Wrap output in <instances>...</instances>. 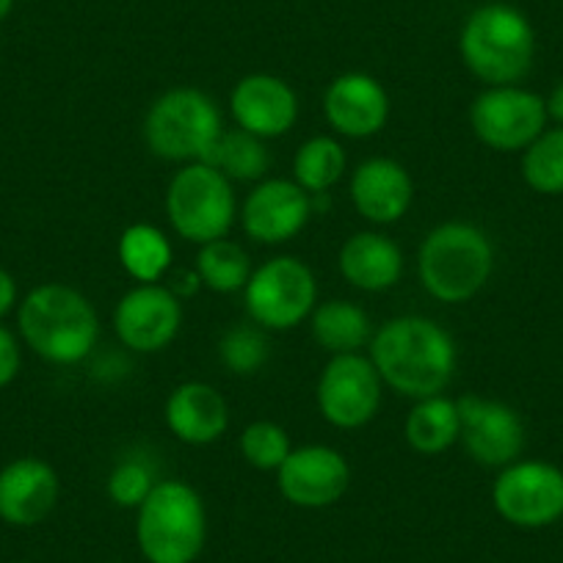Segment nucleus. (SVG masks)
<instances>
[{"label": "nucleus", "mask_w": 563, "mask_h": 563, "mask_svg": "<svg viewBox=\"0 0 563 563\" xmlns=\"http://www.w3.org/2000/svg\"><path fill=\"white\" fill-rule=\"evenodd\" d=\"M371 362L387 387L404 398L420 400L451 387L459 351L451 332L437 321L400 316L373 332Z\"/></svg>", "instance_id": "obj_1"}, {"label": "nucleus", "mask_w": 563, "mask_h": 563, "mask_svg": "<svg viewBox=\"0 0 563 563\" xmlns=\"http://www.w3.org/2000/svg\"><path fill=\"white\" fill-rule=\"evenodd\" d=\"M18 327L25 345L53 365H78L100 340L95 305L62 282H45L20 301Z\"/></svg>", "instance_id": "obj_2"}, {"label": "nucleus", "mask_w": 563, "mask_h": 563, "mask_svg": "<svg viewBox=\"0 0 563 563\" xmlns=\"http://www.w3.org/2000/svg\"><path fill=\"white\" fill-rule=\"evenodd\" d=\"M495 268V246L481 227L445 221L434 227L417 254V274L431 299L464 305L475 299Z\"/></svg>", "instance_id": "obj_3"}, {"label": "nucleus", "mask_w": 563, "mask_h": 563, "mask_svg": "<svg viewBox=\"0 0 563 563\" xmlns=\"http://www.w3.org/2000/svg\"><path fill=\"white\" fill-rule=\"evenodd\" d=\"M459 51L470 73L486 86H517L533 67V25L508 3H486L464 20Z\"/></svg>", "instance_id": "obj_4"}, {"label": "nucleus", "mask_w": 563, "mask_h": 563, "mask_svg": "<svg viewBox=\"0 0 563 563\" xmlns=\"http://www.w3.org/2000/svg\"><path fill=\"white\" fill-rule=\"evenodd\" d=\"M208 539L202 495L186 481H158L135 508V541L150 563H194Z\"/></svg>", "instance_id": "obj_5"}, {"label": "nucleus", "mask_w": 563, "mask_h": 563, "mask_svg": "<svg viewBox=\"0 0 563 563\" xmlns=\"http://www.w3.org/2000/svg\"><path fill=\"white\" fill-rule=\"evenodd\" d=\"M221 113L205 91L177 86L164 91L144 117L150 153L172 164H202L221 135Z\"/></svg>", "instance_id": "obj_6"}, {"label": "nucleus", "mask_w": 563, "mask_h": 563, "mask_svg": "<svg viewBox=\"0 0 563 563\" xmlns=\"http://www.w3.org/2000/svg\"><path fill=\"white\" fill-rule=\"evenodd\" d=\"M166 219L183 241L197 246L227 238L238 219L232 180L208 164H186L166 188Z\"/></svg>", "instance_id": "obj_7"}, {"label": "nucleus", "mask_w": 563, "mask_h": 563, "mask_svg": "<svg viewBox=\"0 0 563 563\" xmlns=\"http://www.w3.org/2000/svg\"><path fill=\"white\" fill-rule=\"evenodd\" d=\"M243 301L252 323L265 332H290L301 327L318 307V282L310 265L282 254L252 271Z\"/></svg>", "instance_id": "obj_8"}, {"label": "nucleus", "mask_w": 563, "mask_h": 563, "mask_svg": "<svg viewBox=\"0 0 563 563\" xmlns=\"http://www.w3.org/2000/svg\"><path fill=\"white\" fill-rule=\"evenodd\" d=\"M470 128L495 153H519L544 133L547 100L522 86H489L470 106Z\"/></svg>", "instance_id": "obj_9"}, {"label": "nucleus", "mask_w": 563, "mask_h": 563, "mask_svg": "<svg viewBox=\"0 0 563 563\" xmlns=\"http://www.w3.org/2000/svg\"><path fill=\"white\" fill-rule=\"evenodd\" d=\"M384 382L371 356L338 354L323 365L318 376V411L329 426L340 431L365 429L378 415Z\"/></svg>", "instance_id": "obj_10"}, {"label": "nucleus", "mask_w": 563, "mask_h": 563, "mask_svg": "<svg viewBox=\"0 0 563 563\" xmlns=\"http://www.w3.org/2000/svg\"><path fill=\"white\" fill-rule=\"evenodd\" d=\"M495 511L517 528H544L563 517V473L547 462H514L492 486Z\"/></svg>", "instance_id": "obj_11"}, {"label": "nucleus", "mask_w": 563, "mask_h": 563, "mask_svg": "<svg viewBox=\"0 0 563 563\" xmlns=\"http://www.w3.org/2000/svg\"><path fill=\"white\" fill-rule=\"evenodd\" d=\"M183 327V301L166 285H135L113 310V332L135 354L169 349Z\"/></svg>", "instance_id": "obj_12"}, {"label": "nucleus", "mask_w": 563, "mask_h": 563, "mask_svg": "<svg viewBox=\"0 0 563 563\" xmlns=\"http://www.w3.org/2000/svg\"><path fill=\"white\" fill-rule=\"evenodd\" d=\"M459 420H462V437L459 442L470 459L484 467H508L519 462L525 451V422L503 400L481 398V395H462L456 400Z\"/></svg>", "instance_id": "obj_13"}, {"label": "nucleus", "mask_w": 563, "mask_h": 563, "mask_svg": "<svg viewBox=\"0 0 563 563\" xmlns=\"http://www.w3.org/2000/svg\"><path fill=\"white\" fill-rule=\"evenodd\" d=\"M312 213H316L312 194H307L299 183L268 177L260 180L243 199L241 227L252 241L263 246H279L294 241L310 224Z\"/></svg>", "instance_id": "obj_14"}, {"label": "nucleus", "mask_w": 563, "mask_h": 563, "mask_svg": "<svg viewBox=\"0 0 563 563\" xmlns=\"http://www.w3.org/2000/svg\"><path fill=\"white\" fill-rule=\"evenodd\" d=\"M282 497L296 508H329L349 492V459L329 445L294 448L276 470Z\"/></svg>", "instance_id": "obj_15"}, {"label": "nucleus", "mask_w": 563, "mask_h": 563, "mask_svg": "<svg viewBox=\"0 0 563 563\" xmlns=\"http://www.w3.org/2000/svg\"><path fill=\"white\" fill-rule=\"evenodd\" d=\"M230 113L235 124L257 139H279L299 119V97L288 80L254 73L238 80L230 91Z\"/></svg>", "instance_id": "obj_16"}, {"label": "nucleus", "mask_w": 563, "mask_h": 563, "mask_svg": "<svg viewBox=\"0 0 563 563\" xmlns=\"http://www.w3.org/2000/svg\"><path fill=\"white\" fill-rule=\"evenodd\" d=\"M323 117L345 139H371L389 119V95L373 75L343 73L323 91Z\"/></svg>", "instance_id": "obj_17"}, {"label": "nucleus", "mask_w": 563, "mask_h": 563, "mask_svg": "<svg viewBox=\"0 0 563 563\" xmlns=\"http://www.w3.org/2000/svg\"><path fill=\"white\" fill-rule=\"evenodd\" d=\"M62 497L56 470L36 456H23L0 470V519L12 528H34Z\"/></svg>", "instance_id": "obj_18"}, {"label": "nucleus", "mask_w": 563, "mask_h": 563, "mask_svg": "<svg viewBox=\"0 0 563 563\" xmlns=\"http://www.w3.org/2000/svg\"><path fill=\"white\" fill-rule=\"evenodd\" d=\"M351 202L371 224H395L415 202V180L406 166L393 158L362 161L351 175Z\"/></svg>", "instance_id": "obj_19"}, {"label": "nucleus", "mask_w": 563, "mask_h": 563, "mask_svg": "<svg viewBox=\"0 0 563 563\" xmlns=\"http://www.w3.org/2000/svg\"><path fill=\"white\" fill-rule=\"evenodd\" d=\"M166 429L183 445L205 448L219 442L230 429V406L208 382H186L172 389L164 406Z\"/></svg>", "instance_id": "obj_20"}, {"label": "nucleus", "mask_w": 563, "mask_h": 563, "mask_svg": "<svg viewBox=\"0 0 563 563\" xmlns=\"http://www.w3.org/2000/svg\"><path fill=\"white\" fill-rule=\"evenodd\" d=\"M338 268L351 288L384 294L395 288L404 274V252L382 232H356L340 246Z\"/></svg>", "instance_id": "obj_21"}, {"label": "nucleus", "mask_w": 563, "mask_h": 563, "mask_svg": "<svg viewBox=\"0 0 563 563\" xmlns=\"http://www.w3.org/2000/svg\"><path fill=\"white\" fill-rule=\"evenodd\" d=\"M462 437V420H459V406L445 395H431V398L415 400L404 422L406 445L422 456H440L451 451Z\"/></svg>", "instance_id": "obj_22"}, {"label": "nucleus", "mask_w": 563, "mask_h": 563, "mask_svg": "<svg viewBox=\"0 0 563 563\" xmlns=\"http://www.w3.org/2000/svg\"><path fill=\"white\" fill-rule=\"evenodd\" d=\"M310 329L312 340L332 356L360 354L373 340L371 316L360 305L345 299L318 305L310 316Z\"/></svg>", "instance_id": "obj_23"}, {"label": "nucleus", "mask_w": 563, "mask_h": 563, "mask_svg": "<svg viewBox=\"0 0 563 563\" xmlns=\"http://www.w3.org/2000/svg\"><path fill=\"white\" fill-rule=\"evenodd\" d=\"M119 263L139 285H153L169 276L175 249L164 230L153 224H130L119 238Z\"/></svg>", "instance_id": "obj_24"}, {"label": "nucleus", "mask_w": 563, "mask_h": 563, "mask_svg": "<svg viewBox=\"0 0 563 563\" xmlns=\"http://www.w3.org/2000/svg\"><path fill=\"white\" fill-rule=\"evenodd\" d=\"M202 164L219 169L232 183H260L268 172L271 161L263 139L241 128H224Z\"/></svg>", "instance_id": "obj_25"}, {"label": "nucleus", "mask_w": 563, "mask_h": 563, "mask_svg": "<svg viewBox=\"0 0 563 563\" xmlns=\"http://www.w3.org/2000/svg\"><path fill=\"white\" fill-rule=\"evenodd\" d=\"M345 169H349V155L332 135H312L294 155V180L312 197L338 186Z\"/></svg>", "instance_id": "obj_26"}, {"label": "nucleus", "mask_w": 563, "mask_h": 563, "mask_svg": "<svg viewBox=\"0 0 563 563\" xmlns=\"http://www.w3.org/2000/svg\"><path fill=\"white\" fill-rule=\"evenodd\" d=\"M194 271H197L202 288L227 296L246 288V282L254 268L241 243L230 241V238H219V241H210L205 246H199Z\"/></svg>", "instance_id": "obj_27"}, {"label": "nucleus", "mask_w": 563, "mask_h": 563, "mask_svg": "<svg viewBox=\"0 0 563 563\" xmlns=\"http://www.w3.org/2000/svg\"><path fill=\"white\" fill-rule=\"evenodd\" d=\"M522 177L533 191L563 194V128L544 130L539 139L525 150Z\"/></svg>", "instance_id": "obj_28"}, {"label": "nucleus", "mask_w": 563, "mask_h": 563, "mask_svg": "<svg viewBox=\"0 0 563 563\" xmlns=\"http://www.w3.org/2000/svg\"><path fill=\"white\" fill-rule=\"evenodd\" d=\"M221 365L235 376H254L268 362V338L257 323H238L221 334Z\"/></svg>", "instance_id": "obj_29"}, {"label": "nucleus", "mask_w": 563, "mask_h": 563, "mask_svg": "<svg viewBox=\"0 0 563 563\" xmlns=\"http://www.w3.org/2000/svg\"><path fill=\"white\" fill-rule=\"evenodd\" d=\"M294 445H290L288 431L282 429L274 420H254L241 431V456L246 459L249 467L263 470H279L282 462L290 456Z\"/></svg>", "instance_id": "obj_30"}, {"label": "nucleus", "mask_w": 563, "mask_h": 563, "mask_svg": "<svg viewBox=\"0 0 563 563\" xmlns=\"http://www.w3.org/2000/svg\"><path fill=\"white\" fill-rule=\"evenodd\" d=\"M158 484L153 470L139 459H124L117 467L111 470L106 481V492L119 508H139L141 503L147 500L153 486Z\"/></svg>", "instance_id": "obj_31"}, {"label": "nucleus", "mask_w": 563, "mask_h": 563, "mask_svg": "<svg viewBox=\"0 0 563 563\" xmlns=\"http://www.w3.org/2000/svg\"><path fill=\"white\" fill-rule=\"evenodd\" d=\"M20 365H23V351H20L18 338L0 323V389L18 378Z\"/></svg>", "instance_id": "obj_32"}, {"label": "nucleus", "mask_w": 563, "mask_h": 563, "mask_svg": "<svg viewBox=\"0 0 563 563\" xmlns=\"http://www.w3.org/2000/svg\"><path fill=\"white\" fill-rule=\"evenodd\" d=\"M166 288L172 290V294L177 296V299H188V296L191 294H197L199 288H202V282H199V276H197V271L194 268H172L169 271V285H166Z\"/></svg>", "instance_id": "obj_33"}, {"label": "nucleus", "mask_w": 563, "mask_h": 563, "mask_svg": "<svg viewBox=\"0 0 563 563\" xmlns=\"http://www.w3.org/2000/svg\"><path fill=\"white\" fill-rule=\"evenodd\" d=\"M18 305V282L7 268H0V318H7Z\"/></svg>", "instance_id": "obj_34"}, {"label": "nucleus", "mask_w": 563, "mask_h": 563, "mask_svg": "<svg viewBox=\"0 0 563 563\" xmlns=\"http://www.w3.org/2000/svg\"><path fill=\"white\" fill-rule=\"evenodd\" d=\"M547 117H552L555 122L563 124V84H558L552 89L550 100H547Z\"/></svg>", "instance_id": "obj_35"}, {"label": "nucleus", "mask_w": 563, "mask_h": 563, "mask_svg": "<svg viewBox=\"0 0 563 563\" xmlns=\"http://www.w3.org/2000/svg\"><path fill=\"white\" fill-rule=\"evenodd\" d=\"M12 9H14V0H0V23L12 14Z\"/></svg>", "instance_id": "obj_36"}, {"label": "nucleus", "mask_w": 563, "mask_h": 563, "mask_svg": "<svg viewBox=\"0 0 563 563\" xmlns=\"http://www.w3.org/2000/svg\"><path fill=\"white\" fill-rule=\"evenodd\" d=\"M561 473H563V467H561Z\"/></svg>", "instance_id": "obj_37"}]
</instances>
